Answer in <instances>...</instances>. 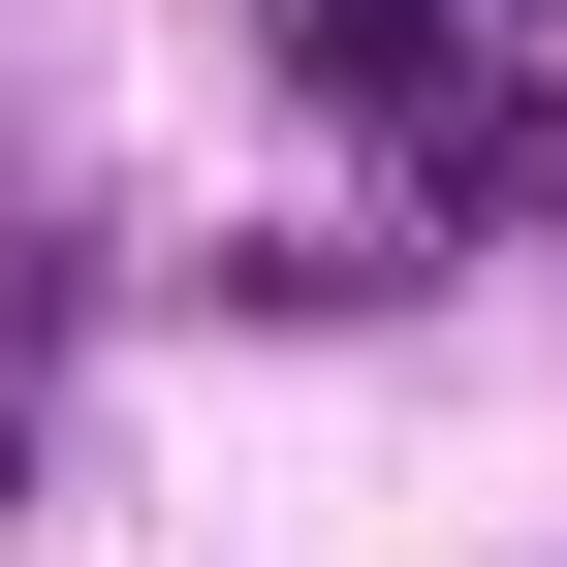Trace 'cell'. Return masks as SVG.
Here are the masks:
<instances>
[{
	"instance_id": "1",
	"label": "cell",
	"mask_w": 567,
	"mask_h": 567,
	"mask_svg": "<svg viewBox=\"0 0 567 567\" xmlns=\"http://www.w3.org/2000/svg\"><path fill=\"white\" fill-rule=\"evenodd\" d=\"M0 473H32V410H0Z\"/></svg>"
}]
</instances>
